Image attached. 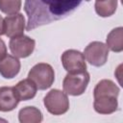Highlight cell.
I'll use <instances>...</instances> for the list:
<instances>
[{
  "label": "cell",
  "mask_w": 123,
  "mask_h": 123,
  "mask_svg": "<svg viewBox=\"0 0 123 123\" xmlns=\"http://www.w3.org/2000/svg\"><path fill=\"white\" fill-rule=\"evenodd\" d=\"M119 87L111 80H101L93 90V108L100 114H111L117 111Z\"/></svg>",
  "instance_id": "1"
},
{
  "label": "cell",
  "mask_w": 123,
  "mask_h": 123,
  "mask_svg": "<svg viewBox=\"0 0 123 123\" xmlns=\"http://www.w3.org/2000/svg\"><path fill=\"white\" fill-rule=\"evenodd\" d=\"M24 10L28 14L27 31H31L38 26L54 21L49 14L46 6L43 5L40 0H25Z\"/></svg>",
  "instance_id": "2"
},
{
  "label": "cell",
  "mask_w": 123,
  "mask_h": 123,
  "mask_svg": "<svg viewBox=\"0 0 123 123\" xmlns=\"http://www.w3.org/2000/svg\"><path fill=\"white\" fill-rule=\"evenodd\" d=\"M89 80V73L86 70L81 72L67 73L62 81L63 91L67 95L71 96L82 95L86 91Z\"/></svg>",
  "instance_id": "3"
},
{
  "label": "cell",
  "mask_w": 123,
  "mask_h": 123,
  "mask_svg": "<svg viewBox=\"0 0 123 123\" xmlns=\"http://www.w3.org/2000/svg\"><path fill=\"white\" fill-rule=\"evenodd\" d=\"M28 78L35 83L37 89L45 90L53 85L55 80V72L49 63L39 62L35 64L30 69Z\"/></svg>",
  "instance_id": "4"
},
{
  "label": "cell",
  "mask_w": 123,
  "mask_h": 123,
  "mask_svg": "<svg viewBox=\"0 0 123 123\" xmlns=\"http://www.w3.org/2000/svg\"><path fill=\"white\" fill-rule=\"evenodd\" d=\"M47 111L54 115H62L69 110L67 94L60 89H51L43 99Z\"/></svg>",
  "instance_id": "5"
},
{
  "label": "cell",
  "mask_w": 123,
  "mask_h": 123,
  "mask_svg": "<svg viewBox=\"0 0 123 123\" xmlns=\"http://www.w3.org/2000/svg\"><path fill=\"white\" fill-rule=\"evenodd\" d=\"M83 54L86 62H88L91 65L100 67L107 62L109 48L101 41H92L85 48Z\"/></svg>",
  "instance_id": "6"
},
{
  "label": "cell",
  "mask_w": 123,
  "mask_h": 123,
  "mask_svg": "<svg viewBox=\"0 0 123 123\" xmlns=\"http://www.w3.org/2000/svg\"><path fill=\"white\" fill-rule=\"evenodd\" d=\"M63 68L67 73L81 72L86 70V62L82 52L75 49H68L62 54L61 57Z\"/></svg>",
  "instance_id": "7"
},
{
  "label": "cell",
  "mask_w": 123,
  "mask_h": 123,
  "mask_svg": "<svg viewBox=\"0 0 123 123\" xmlns=\"http://www.w3.org/2000/svg\"><path fill=\"white\" fill-rule=\"evenodd\" d=\"M36 41L27 36H19L12 37L9 42V47L12 54L16 58H27L29 57L35 49Z\"/></svg>",
  "instance_id": "8"
},
{
  "label": "cell",
  "mask_w": 123,
  "mask_h": 123,
  "mask_svg": "<svg viewBox=\"0 0 123 123\" xmlns=\"http://www.w3.org/2000/svg\"><path fill=\"white\" fill-rule=\"evenodd\" d=\"M81 2L82 0H52L47 10L53 20H59L77 9Z\"/></svg>",
  "instance_id": "9"
},
{
  "label": "cell",
  "mask_w": 123,
  "mask_h": 123,
  "mask_svg": "<svg viewBox=\"0 0 123 123\" xmlns=\"http://www.w3.org/2000/svg\"><path fill=\"white\" fill-rule=\"evenodd\" d=\"M25 29V18L22 13L7 15L4 18V35L8 37H15L22 36Z\"/></svg>",
  "instance_id": "10"
},
{
  "label": "cell",
  "mask_w": 123,
  "mask_h": 123,
  "mask_svg": "<svg viewBox=\"0 0 123 123\" xmlns=\"http://www.w3.org/2000/svg\"><path fill=\"white\" fill-rule=\"evenodd\" d=\"M20 66L21 64L18 58L7 54L0 60V74L5 79H12L19 73Z\"/></svg>",
  "instance_id": "11"
},
{
  "label": "cell",
  "mask_w": 123,
  "mask_h": 123,
  "mask_svg": "<svg viewBox=\"0 0 123 123\" xmlns=\"http://www.w3.org/2000/svg\"><path fill=\"white\" fill-rule=\"evenodd\" d=\"M13 90L19 101H27L36 96L37 87L31 79L27 78L19 81L13 86Z\"/></svg>",
  "instance_id": "12"
},
{
  "label": "cell",
  "mask_w": 123,
  "mask_h": 123,
  "mask_svg": "<svg viewBox=\"0 0 123 123\" xmlns=\"http://www.w3.org/2000/svg\"><path fill=\"white\" fill-rule=\"evenodd\" d=\"M19 103L17 96L12 86L0 87V111H11L14 110Z\"/></svg>",
  "instance_id": "13"
},
{
  "label": "cell",
  "mask_w": 123,
  "mask_h": 123,
  "mask_svg": "<svg viewBox=\"0 0 123 123\" xmlns=\"http://www.w3.org/2000/svg\"><path fill=\"white\" fill-rule=\"evenodd\" d=\"M107 46L110 50L115 53H120L123 50V28L117 27L112 29L106 38Z\"/></svg>",
  "instance_id": "14"
},
{
  "label": "cell",
  "mask_w": 123,
  "mask_h": 123,
  "mask_svg": "<svg viewBox=\"0 0 123 123\" xmlns=\"http://www.w3.org/2000/svg\"><path fill=\"white\" fill-rule=\"evenodd\" d=\"M20 123H39L42 121V113L36 107H25L18 112Z\"/></svg>",
  "instance_id": "15"
},
{
  "label": "cell",
  "mask_w": 123,
  "mask_h": 123,
  "mask_svg": "<svg viewBox=\"0 0 123 123\" xmlns=\"http://www.w3.org/2000/svg\"><path fill=\"white\" fill-rule=\"evenodd\" d=\"M118 0H96L94 4L96 13L101 17H108L112 15L117 8Z\"/></svg>",
  "instance_id": "16"
},
{
  "label": "cell",
  "mask_w": 123,
  "mask_h": 123,
  "mask_svg": "<svg viewBox=\"0 0 123 123\" xmlns=\"http://www.w3.org/2000/svg\"><path fill=\"white\" fill-rule=\"evenodd\" d=\"M21 0H0V11L7 15L17 13L21 9Z\"/></svg>",
  "instance_id": "17"
},
{
  "label": "cell",
  "mask_w": 123,
  "mask_h": 123,
  "mask_svg": "<svg viewBox=\"0 0 123 123\" xmlns=\"http://www.w3.org/2000/svg\"><path fill=\"white\" fill-rule=\"evenodd\" d=\"M7 55V46L2 38H0V60H2Z\"/></svg>",
  "instance_id": "18"
},
{
  "label": "cell",
  "mask_w": 123,
  "mask_h": 123,
  "mask_svg": "<svg viewBox=\"0 0 123 123\" xmlns=\"http://www.w3.org/2000/svg\"><path fill=\"white\" fill-rule=\"evenodd\" d=\"M4 35V18L0 15V36Z\"/></svg>",
  "instance_id": "19"
},
{
  "label": "cell",
  "mask_w": 123,
  "mask_h": 123,
  "mask_svg": "<svg viewBox=\"0 0 123 123\" xmlns=\"http://www.w3.org/2000/svg\"><path fill=\"white\" fill-rule=\"evenodd\" d=\"M51 1H52V0H40V2H41L43 5H45V6H46V8H47V6L50 4V2H51ZM47 11H48V10H47Z\"/></svg>",
  "instance_id": "20"
},
{
  "label": "cell",
  "mask_w": 123,
  "mask_h": 123,
  "mask_svg": "<svg viewBox=\"0 0 123 123\" xmlns=\"http://www.w3.org/2000/svg\"><path fill=\"white\" fill-rule=\"evenodd\" d=\"M86 1H89V0H86Z\"/></svg>",
  "instance_id": "21"
},
{
  "label": "cell",
  "mask_w": 123,
  "mask_h": 123,
  "mask_svg": "<svg viewBox=\"0 0 123 123\" xmlns=\"http://www.w3.org/2000/svg\"><path fill=\"white\" fill-rule=\"evenodd\" d=\"M99 1H101V0H99Z\"/></svg>",
  "instance_id": "22"
}]
</instances>
